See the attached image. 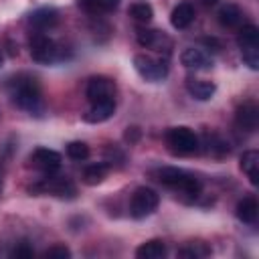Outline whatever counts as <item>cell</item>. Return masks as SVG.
<instances>
[{
    "label": "cell",
    "instance_id": "cell-3",
    "mask_svg": "<svg viewBox=\"0 0 259 259\" xmlns=\"http://www.w3.org/2000/svg\"><path fill=\"white\" fill-rule=\"evenodd\" d=\"M30 57L40 65H55L67 59V49L45 32H36L30 38Z\"/></svg>",
    "mask_w": 259,
    "mask_h": 259
},
{
    "label": "cell",
    "instance_id": "cell-16",
    "mask_svg": "<svg viewBox=\"0 0 259 259\" xmlns=\"http://www.w3.org/2000/svg\"><path fill=\"white\" fill-rule=\"evenodd\" d=\"M28 22L36 28V30H47V28H53L57 22H59V12L55 10V8H49V6H45V8H38V10H34L30 16H28Z\"/></svg>",
    "mask_w": 259,
    "mask_h": 259
},
{
    "label": "cell",
    "instance_id": "cell-10",
    "mask_svg": "<svg viewBox=\"0 0 259 259\" xmlns=\"http://www.w3.org/2000/svg\"><path fill=\"white\" fill-rule=\"evenodd\" d=\"M138 42L146 49H152V51L164 53V55H168L172 49V38L164 30H156V28H140Z\"/></svg>",
    "mask_w": 259,
    "mask_h": 259
},
{
    "label": "cell",
    "instance_id": "cell-24",
    "mask_svg": "<svg viewBox=\"0 0 259 259\" xmlns=\"http://www.w3.org/2000/svg\"><path fill=\"white\" fill-rule=\"evenodd\" d=\"M208 255H210V247L204 241H190L178 251V257L184 259H204Z\"/></svg>",
    "mask_w": 259,
    "mask_h": 259
},
{
    "label": "cell",
    "instance_id": "cell-27",
    "mask_svg": "<svg viewBox=\"0 0 259 259\" xmlns=\"http://www.w3.org/2000/svg\"><path fill=\"white\" fill-rule=\"evenodd\" d=\"M45 257H55V259H69L71 257V251L65 247V245H53L45 251Z\"/></svg>",
    "mask_w": 259,
    "mask_h": 259
},
{
    "label": "cell",
    "instance_id": "cell-30",
    "mask_svg": "<svg viewBox=\"0 0 259 259\" xmlns=\"http://www.w3.org/2000/svg\"><path fill=\"white\" fill-rule=\"evenodd\" d=\"M206 6H212V4H217V0H202Z\"/></svg>",
    "mask_w": 259,
    "mask_h": 259
},
{
    "label": "cell",
    "instance_id": "cell-28",
    "mask_svg": "<svg viewBox=\"0 0 259 259\" xmlns=\"http://www.w3.org/2000/svg\"><path fill=\"white\" fill-rule=\"evenodd\" d=\"M12 255H14V257L28 259V257H32V255H34V251H32V247H30L28 243H18V245L14 247V251H12Z\"/></svg>",
    "mask_w": 259,
    "mask_h": 259
},
{
    "label": "cell",
    "instance_id": "cell-31",
    "mask_svg": "<svg viewBox=\"0 0 259 259\" xmlns=\"http://www.w3.org/2000/svg\"><path fill=\"white\" fill-rule=\"evenodd\" d=\"M0 65H2V51H0Z\"/></svg>",
    "mask_w": 259,
    "mask_h": 259
},
{
    "label": "cell",
    "instance_id": "cell-4",
    "mask_svg": "<svg viewBox=\"0 0 259 259\" xmlns=\"http://www.w3.org/2000/svg\"><path fill=\"white\" fill-rule=\"evenodd\" d=\"M239 49H241V57L243 63L257 71L259 69V30L255 24H243L239 28V36H237Z\"/></svg>",
    "mask_w": 259,
    "mask_h": 259
},
{
    "label": "cell",
    "instance_id": "cell-22",
    "mask_svg": "<svg viewBox=\"0 0 259 259\" xmlns=\"http://www.w3.org/2000/svg\"><path fill=\"white\" fill-rule=\"evenodd\" d=\"M107 172H109V166L99 162V164H91L83 170V182L87 186H97L101 184L105 178H107Z\"/></svg>",
    "mask_w": 259,
    "mask_h": 259
},
{
    "label": "cell",
    "instance_id": "cell-6",
    "mask_svg": "<svg viewBox=\"0 0 259 259\" xmlns=\"http://www.w3.org/2000/svg\"><path fill=\"white\" fill-rule=\"evenodd\" d=\"M28 190L32 194H53V196H59V198H73L77 194V188L71 182V178L55 176L53 172L47 174L45 178H40L38 182H34Z\"/></svg>",
    "mask_w": 259,
    "mask_h": 259
},
{
    "label": "cell",
    "instance_id": "cell-17",
    "mask_svg": "<svg viewBox=\"0 0 259 259\" xmlns=\"http://www.w3.org/2000/svg\"><path fill=\"white\" fill-rule=\"evenodd\" d=\"M186 91L190 93V97L198 99V101H208L214 91H217V85L212 81H204V79H186Z\"/></svg>",
    "mask_w": 259,
    "mask_h": 259
},
{
    "label": "cell",
    "instance_id": "cell-12",
    "mask_svg": "<svg viewBox=\"0 0 259 259\" xmlns=\"http://www.w3.org/2000/svg\"><path fill=\"white\" fill-rule=\"evenodd\" d=\"M257 119H259V109L255 101H245L235 111V125L239 132L253 134L257 130Z\"/></svg>",
    "mask_w": 259,
    "mask_h": 259
},
{
    "label": "cell",
    "instance_id": "cell-1",
    "mask_svg": "<svg viewBox=\"0 0 259 259\" xmlns=\"http://www.w3.org/2000/svg\"><path fill=\"white\" fill-rule=\"evenodd\" d=\"M6 89H8V95L16 107L28 111L30 115H40L45 111L42 91H40V85L34 77H30L26 73L16 75L8 81Z\"/></svg>",
    "mask_w": 259,
    "mask_h": 259
},
{
    "label": "cell",
    "instance_id": "cell-5",
    "mask_svg": "<svg viewBox=\"0 0 259 259\" xmlns=\"http://www.w3.org/2000/svg\"><path fill=\"white\" fill-rule=\"evenodd\" d=\"M166 146L176 156H190L198 150V136L186 125L170 127L166 132Z\"/></svg>",
    "mask_w": 259,
    "mask_h": 259
},
{
    "label": "cell",
    "instance_id": "cell-9",
    "mask_svg": "<svg viewBox=\"0 0 259 259\" xmlns=\"http://www.w3.org/2000/svg\"><path fill=\"white\" fill-rule=\"evenodd\" d=\"M115 93H117V87H115L113 79H109V77L97 75V77H91L87 81L85 95H87V99L91 103H97V101H115Z\"/></svg>",
    "mask_w": 259,
    "mask_h": 259
},
{
    "label": "cell",
    "instance_id": "cell-21",
    "mask_svg": "<svg viewBox=\"0 0 259 259\" xmlns=\"http://www.w3.org/2000/svg\"><path fill=\"white\" fill-rule=\"evenodd\" d=\"M164 255H166V243L160 241V239L146 241L136 249L138 259H162Z\"/></svg>",
    "mask_w": 259,
    "mask_h": 259
},
{
    "label": "cell",
    "instance_id": "cell-8",
    "mask_svg": "<svg viewBox=\"0 0 259 259\" xmlns=\"http://www.w3.org/2000/svg\"><path fill=\"white\" fill-rule=\"evenodd\" d=\"M134 69L138 75L150 83L162 81L168 75V61L166 59H156L150 55H136L134 57Z\"/></svg>",
    "mask_w": 259,
    "mask_h": 259
},
{
    "label": "cell",
    "instance_id": "cell-29",
    "mask_svg": "<svg viewBox=\"0 0 259 259\" xmlns=\"http://www.w3.org/2000/svg\"><path fill=\"white\" fill-rule=\"evenodd\" d=\"M138 138H140V130H138V127H127L125 140H127V142H136Z\"/></svg>",
    "mask_w": 259,
    "mask_h": 259
},
{
    "label": "cell",
    "instance_id": "cell-19",
    "mask_svg": "<svg viewBox=\"0 0 259 259\" xmlns=\"http://www.w3.org/2000/svg\"><path fill=\"white\" fill-rule=\"evenodd\" d=\"M257 214H259V204H257V198L253 194H249L243 200H239V204H237V219L241 223L255 225L257 223Z\"/></svg>",
    "mask_w": 259,
    "mask_h": 259
},
{
    "label": "cell",
    "instance_id": "cell-32",
    "mask_svg": "<svg viewBox=\"0 0 259 259\" xmlns=\"http://www.w3.org/2000/svg\"><path fill=\"white\" fill-rule=\"evenodd\" d=\"M0 190H2V176H0Z\"/></svg>",
    "mask_w": 259,
    "mask_h": 259
},
{
    "label": "cell",
    "instance_id": "cell-25",
    "mask_svg": "<svg viewBox=\"0 0 259 259\" xmlns=\"http://www.w3.org/2000/svg\"><path fill=\"white\" fill-rule=\"evenodd\" d=\"M130 16L134 20H138V22L148 24L152 20V16H154V10H152V6L148 2H134L130 6Z\"/></svg>",
    "mask_w": 259,
    "mask_h": 259
},
{
    "label": "cell",
    "instance_id": "cell-23",
    "mask_svg": "<svg viewBox=\"0 0 259 259\" xmlns=\"http://www.w3.org/2000/svg\"><path fill=\"white\" fill-rule=\"evenodd\" d=\"M121 0H79V6L89 14H105L119 6Z\"/></svg>",
    "mask_w": 259,
    "mask_h": 259
},
{
    "label": "cell",
    "instance_id": "cell-15",
    "mask_svg": "<svg viewBox=\"0 0 259 259\" xmlns=\"http://www.w3.org/2000/svg\"><path fill=\"white\" fill-rule=\"evenodd\" d=\"M217 18L225 28H241L243 20H245V14L237 4H225V6L219 8Z\"/></svg>",
    "mask_w": 259,
    "mask_h": 259
},
{
    "label": "cell",
    "instance_id": "cell-2",
    "mask_svg": "<svg viewBox=\"0 0 259 259\" xmlns=\"http://www.w3.org/2000/svg\"><path fill=\"white\" fill-rule=\"evenodd\" d=\"M156 180L182 192L184 196L188 198H196L198 192H200V180L180 168H174V166H164V168H158L156 172Z\"/></svg>",
    "mask_w": 259,
    "mask_h": 259
},
{
    "label": "cell",
    "instance_id": "cell-13",
    "mask_svg": "<svg viewBox=\"0 0 259 259\" xmlns=\"http://www.w3.org/2000/svg\"><path fill=\"white\" fill-rule=\"evenodd\" d=\"M180 63L186 69H194V71H206L212 67V59L204 51L194 49V47H188L180 53Z\"/></svg>",
    "mask_w": 259,
    "mask_h": 259
},
{
    "label": "cell",
    "instance_id": "cell-18",
    "mask_svg": "<svg viewBox=\"0 0 259 259\" xmlns=\"http://www.w3.org/2000/svg\"><path fill=\"white\" fill-rule=\"evenodd\" d=\"M170 22L174 28L182 30V28H188L192 22H194V6L190 2H180L172 14H170Z\"/></svg>",
    "mask_w": 259,
    "mask_h": 259
},
{
    "label": "cell",
    "instance_id": "cell-14",
    "mask_svg": "<svg viewBox=\"0 0 259 259\" xmlns=\"http://www.w3.org/2000/svg\"><path fill=\"white\" fill-rule=\"evenodd\" d=\"M115 113V101H97L91 103V107L83 113V119L87 123H101L107 121Z\"/></svg>",
    "mask_w": 259,
    "mask_h": 259
},
{
    "label": "cell",
    "instance_id": "cell-20",
    "mask_svg": "<svg viewBox=\"0 0 259 259\" xmlns=\"http://www.w3.org/2000/svg\"><path fill=\"white\" fill-rule=\"evenodd\" d=\"M241 170L247 174L249 182L255 186L259 182V152L257 150H247L241 156Z\"/></svg>",
    "mask_w": 259,
    "mask_h": 259
},
{
    "label": "cell",
    "instance_id": "cell-7",
    "mask_svg": "<svg viewBox=\"0 0 259 259\" xmlns=\"http://www.w3.org/2000/svg\"><path fill=\"white\" fill-rule=\"evenodd\" d=\"M160 204V194L148 186H140L134 190L130 198V214L134 219H146L150 217Z\"/></svg>",
    "mask_w": 259,
    "mask_h": 259
},
{
    "label": "cell",
    "instance_id": "cell-11",
    "mask_svg": "<svg viewBox=\"0 0 259 259\" xmlns=\"http://www.w3.org/2000/svg\"><path fill=\"white\" fill-rule=\"evenodd\" d=\"M28 162L32 168L45 172V174H51V172H57L59 166H61V154L55 152V150H49V148H36L32 150V154L28 156Z\"/></svg>",
    "mask_w": 259,
    "mask_h": 259
},
{
    "label": "cell",
    "instance_id": "cell-26",
    "mask_svg": "<svg viewBox=\"0 0 259 259\" xmlns=\"http://www.w3.org/2000/svg\"><path fill=\"white\" fill-rule=\"evenodd\" d=\"M67 156L71 160H85L89 156V146L85 142H69L67 144Z\"/></svg>",
    "mask_w": 259,
    "mask_h": 259
}]
</instances>
